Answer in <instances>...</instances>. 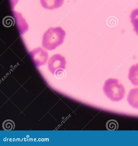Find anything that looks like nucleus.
<instances>
[{"label":"nucleus","instance_id":"obj_2","mask_svg":"<svg viewBox=\"0 0 138 146\" xmlns=\"http://www.w3.org/2000/svg\"><path fill=\"white\" fill-rule=\"evenodd\" d=\"M104 87L110 96L113 100L119 101L125 96V90L123 86L119 83L118 79L110 78L105 82Z\"/></svg>","mask_w":138,"mask_h":146},{"label":"nucleus","instance_id":"obj_8","mask_svg":"<svg viewBox=\"0 0 138 146\" xmlns=\"http://www.w3.org/2000/svg\"><path fill=\"white\" fill-rule=\"evenodd\" d=\"M106 127L108 130H117L119 127V124L116 120L113 119H110L106 122Z\"/></svg>","mask_w":138,"mask_h":146},{"label":"nucleus","instance_id":"obj_1","mask_svg":"<svg viewBox=\"0 0 138 146\" xmlns=\"http://www.w3.org/2000/svg\"><path fill=\"white\" fill-rule=\"evenodd\" d=\"M66 33L60 27H50L44 34L42 43L45 48L49 45L47 49L52 50L56 48L63 42Z\"/></svg>","mask_w":138,"mask_h":146},{"label":"nucleus","instance_id":"obj_3","mask_svg":"<svg viewBox=\"0 0 138 146\" xmlns=\"http://www.w3.org/2000/svg\"><path fill=\"white\" fill-rule=\"evenodd\" d=\"M66 61L65 58L60 54H57L53 56L49 59L48 67L52 73L59 69H65Z\"/></svg>","mask_w":138,"mask_h":146},{"label":"nucleus","instance_id":"obj_11","mask_svg":"<svg viewBox=\"0 0 138 146\" xmlns=\"http://www.w3.org/2000/svg\"><path fill=\"white\" fill-rule=\"evenodd\" d=\"M64 70L59 69L55 71L53 74L55 77L57 79H61L63 78L65 74Z\"/></svg>","mask_w":138,"mask_h":146},{"label":"nucleus","instance_id":"obj_9","mask_svg":"<svg viewBox=\"0 0 138 146\" xmlns=\"http://www.w3.org/2000/svg\"><path fill=\"white\" fill-rule=\"evenodd\" d=\"M15 127L14 122L11 119L4 121L2 124V127L4 130L9 131L13 130Z\"/></svg>","mask_w":138,"mask_h":146},{"label":"nucleus","instance_id":"obj_4","mask_svg":"<svg viewBox=\"0 0 138 146\" xmlns=\"http://www.w3.org/2000/svg\"><path fill=\"white\" fill-rule=\"evenodd\" d=\"M64 1V0H40L42 6L45 9L50 10L60 7Z\"/></svg>","mask_w":138,"mask_h":146},{"label":"nucleus","instance_id":"obj_7","mask_svg":"<svg viewBox=\"0 0 138 146\" xmlns=\"http://www.w3.org/2000/svg\"><path fill=\"white\" fill-rule=\"evenodd\" d=\"M129 17L133 27V30L138 36V8L133 10Z\"/></svg>","mask_w":138,"mask_h":146},{"label":"nucleus","instance_id":"obj_6","mask_svg":"<svg viewBox=\"0 0 138 146\" xmlns=\"http://www.w3.org/2000/svg\"><path fill=\"white\" fill-rule=\"evenodd\" d=\"M128 78L133 85L138 86V63L132 65L130 68Z\"/></svg>","mask_w":138,"mask_h":146},{"label":"nucleus","instance_id":"obj_5","mask_svg":"<svg viewBox=\"0 0 138 146\" xmlns=\"http://www.w3.org/2000/svg\"><path fill=\"white\" fill-rule=\"evenodd\" d=\"M127 101L131 107L138 109V88L130 90L127 96Z\"/></svg>","mask_w":138,"mask_h":146},{"label":"nucleus","instance_id":"obj_10","mask_svg":"<svg viewBox=\"0 0 138 146\" xmlns=\"http://www.w3.org/2000/svg\"><path fill=\"white\" fill-rule=\"evenodd\" d=\"M3 25L6 27H9L15 24V20L11 16H7L5 17L3 19Z\"/></svg>","mask_w":138,"mask_h":146}]
</instances>
